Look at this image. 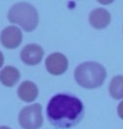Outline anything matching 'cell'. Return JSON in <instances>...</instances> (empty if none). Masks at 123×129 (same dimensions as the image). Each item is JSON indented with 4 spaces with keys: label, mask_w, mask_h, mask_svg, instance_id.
Segmentation results:
<instances>
[{
    "label": "cell",
    "mask_w": 123,
    "mask_h": 129,
    "mask_svg": "<svg viewBox=\"0 0 123 129\" xmlns=\"http://www.w3.org/2000/svg\"><path fill=\"white\" fill-rule=\"evenodd\" d=\"M46 114L52 125L60 128H70L82 119L84 106L77 97L68 94H58L49 102Z\"/></svg>",
    "instance_id": "obj_1"
},
{
    "label": "cell",
    "mask_w": 123,
    "mask_h": 129,
    "mask_svg": "<svg viewBox=\"0 0 123 129\" xmlns=\"http://www.w3.org/2000/svg\"><path fill=\"white\" fill-rule=\"evenodd\" d=\"M106 78V71L97 62H85L77 66L75 71V79L80 86L94 89L101 86Z\"/></svg>",
    "instance_id": "obj_2"
},
{
    "label": "cell",
    "mask_w": 123,
    "mask_h": 129,
    "mask_svg": "<svg viewBox=\"0 0 123 129\" xmlns=\"http://www.w3.org/2000/svg\"><path fill=\"white\" fill-rule=\"evenodd\" d=\"M8 18L11 23L20 25L27 32L35 29L39 24L37 10L30 4L25 2L14 4L9 9Z\"/></svg>",
    "instance_id": "obj_3"
},
{
    "label": "cell",
    "mask_w": 123,
    "mask_h": 129,
    "mask_svg": "<svg viewBox=\"0 0 123 129\" xmlns=\"http://www.w3.org/2000/svg\"><path fill=\"white\" fill-rule=\"evenodd\" d=\"M19 122L23 129H39L44 122L42 106L39 103L24 107L19 115Z\"/></svg>",
    "instance_id": "obj_4"
},
{
    "label": "cell",
    "mask_w": 123,
    "mask_h": 129,
    "mask_svg": "<svg viewBox=\"0 0 123 129\" xmlns=\"http://www.w3.org/2000/svg\"><path fill=\"white\" fill-rule=\"evenodd\" d=\"M45 67L50 74L59 76L66 71L68 68V60L60 53L51 54L46 59Z\"/></svg>",
    "instance_id": "obj_5"
},
{
    "label": "cell",
    "mask_w": 123,
    "mask_h": 129,
    "mask_svg": "<svg viewBox=\"0 0 123 129\" xmlns=\"http://www.w3.org/2000/svg\"><path fill=\"white\" fill-rule=\"evenodd\" d=\"M22 32L16 26H9L3 30L0 35V41L7 49H15L21 44Z\"/></svg>",
    "instance_id": "obj_6"
},
{
    "label": "cell",
    "mask_w": 123,
    "mask_h": 129,
    "mask_svg": "<svg viewBox=\"0 0 123 129\" xmlns=\"http://www.w3.org/2000/svg\"><path fill=\"white\" fill-rule=\"evenodd\" d=\"M21 60L28 66H35L40 63L44 56V50L36 44H29L23 49L20 54Z\"/></svg>",
    "instance_id": "obj_7"
},
{
    "label": "cell",
    "mask_w": 123,
    "mask_h": 129,
    "mask_svg": "<svg viewBox=\"0 0 123 129\" xmlns=\"http://www.w3.org/2000/svg\"><path fill=\"white\" fill-rule=\"evenodd\" d=\"M89 20L92 27L97 29H102L109 25L111 22V15L107 10L99 8L91 13Z\"/></svg>",
    "instance_id": "obj_8"
},
{
    "label": "cell",
    "mask_w": 123,
    "mask_h": 129,
    "mask_svg": "<svg viewBox=\"0 0 123 129\" xmlns=\"http://www.w3.org/2000/svg\"><path fill=\"white\" fill-rule=\"evenodd\" d=\"M18 96L25 102H32L36 99L39 94V89L34 82L26 81L22 82L18 88Z\"/></svg>",
    "instance_id": "obj_9"
},
{
    "label": "cell",
    "mask_w": 123,
    "mask_h": 129,
    "mask_svg": "<svg viewBox=\"0 0 123 129\" xmlns=\"http://www.w3.org/2000/svg\"><path fill=\"white\" fill-rule=\"evenodd\" d=\"M19 70L13 66H6L0 71V81L7 87L14 86L19 81Z\"/></svg>",
    "instance_id": "obj_10"
},
{
    "label": "cell",
    "mask_w": 123,
    "mask_h": 129,
    "mask_svg": "<svg viewBox=\"0 0 123 129\" xmlns=\"http://www.w3.org/2000/svg\"><path fill=\"white\" fill-rule=\"evenodd\" d=\"M109 92L111 97L116 100L123 98V76H115L109 86Z\"/></svg>",
    "instance_id": "obj_11"
},
{
    "label": "cell",
    "mask_w": 123,
    "mask_h": 129,
    "mask_svg": "<svg viewBox=\"0 0 123 129\" xmlns=\"http://www.w3.org/2000/svg\"><path fill=\"white\" fill-rule=\"evenodd\" d=\"M117 113H118L119 117L123 120V101L118 105V107H117Z\"/></svg>",
    "instance_id": "obj_12"
},
{
    "label": "cell",
    "mask_w": 123,
    "mask_h": 129,
    "mask_svg": "<svg viewBox=\"0 0 123 129\" xmlns=\"http://www.w3.org/2000/svg\"><path fill=\"white\" fill-rule=\"evenodd\" d=\"M97 1L101 4H111L114 0H97Z\"/></svg>",
    "instance_id": "obj_13"
},
{
    "label": "cell",
    "mask_w": 123,
    "mask_h": 129,
    "mask_svg": "<svg viewBox=\"0 0 123 129\" xmlns=\"http://www.w3.org/2000/svg\"><path fill=\"white\" fill-rule=\"evenodd\" d=\"M4 55H3V53L0 51V68L3 66V64H4Z\"/></svg>",
    "instance_id": "obj_14"
},
{
    "label": "cell",
    "mask_w": 123,
    "mask_h": 129,
    "mask_svg": "<svg viewBox=\"0 0 123 129\" xmlns=\"http://www.w3.org/2000/svg\"><path fill=\"white\" fill-rule=\"evenodd\" d=\"M0 129H11V128L9 127H5V126H1V127H0Z\"/></svg>",
    "instance_id": "obj_15"
}]
</instances>
